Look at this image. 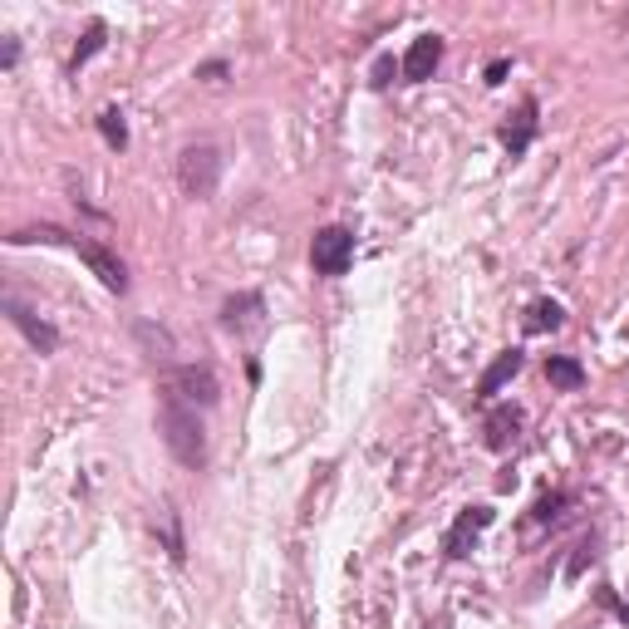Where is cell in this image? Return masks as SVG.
Returning <instances> with one entry per match:
<instances>
[{
    "label": "cell",
    "instance_id": "cell-9",
    "mask_svg": "<svg viewBox=\"0 0 629 629\" xmlns=\"http://www.w3.org/2000/svg\"><path fill=\"white\" fill-rule=\"evenodd\" d=\"M6 311H10V319H16V325H20V329H26V339H30V345H35L40 354H50L54 345H60V335H54V329H50V325H44V319H35V315H30V311H26V305H16V301H10V305H6Z\"/></svg>",
    "mask_w": 629,
    "mask_h": 629
},
{
    "label": "cell",
    "instance_id": "cell-11",
    "mask_svg": "<svg viewBox=\"0 0 629 629\" xmlns=\"http://www.w3.org/2000/svg\"><path fill=\"white\" fill-rule=\"evenodd\" d=\"M517 369H521V349H507V354H497V364H491V369L483 374V384H477V394H483V398H491V394H497V388L507 384V379H511V374H517Z\"/></svg>",
    "mask_w": 629,
    "mask_h": 629
},
{
    "label": "cell",
    "instance_id": "cell-17",
    "mask_svg": "<svg viewBox=\"0 0 629 629\" xmlns=\"http://www.w3.org/2000/svg\"><path fill=\"white\" fill-rule=\"evenodd\" d=\"M620 615H625V620H629V600H625V610H620Z\"/></svg>",
    "mask_w": 629,
    "mask_h": 629
},
{
    "label": "cell",
    "instance_id": "cell-13",
    "mask_svg": "<svg viewBox=\"0 0 629 629\" xmlns=\"http://www.w3.org/2000/svg\"><path fill=\"white\" fill-rule=\"evenodd\" d=\"M560 319H566V311H560L556 301H536L531 311H526V329H531V335H541V329H556Z\"/></svg>",
    "mask_w": 629,
    "mask_h": 629
},
{
    "label": "cell",
    "instance_id": "cell-16",
    "mask_svg": "<svg viewBox=\"0 0 629 629\" xmlns=\"http://www.w3.org/2000/svg\"><path fill=\"white\" fill-rule=\"evenodd\" d=\"M388 74H394V60H379V64H374V84H388Z\"/></svg>",
    "mask_w": 629,
    "mask_h": 629
},
{
    "label": "cell",
    "instance_id": "cell-8",
    "mask_svg": "<svg viewBox=\"0 0 629 629\" xmlns=\"http://www.w3.org/2000/svg\"><path fill=\"white\" fill-rule=\"evenodd\" d=\"M517 428H521V408H517V404L491 408V418H487V448L501 453L511 438H517Z\"/></svg>",
    "mask_w": 629,
    "mask_h": 629
},
{
    "label": "cell",
    "instance_id": "cell-2",
    "mask_svg": "<svg viewBox=\"0 0 629 629\" xmlns=\"http://www.w3.org/2000/svg\"><path fill=\"white\" fill-rule=\"evenodd\" d=\"M216 173H222V158H216V148H187L182 153V163H177V182H182V192L187 197H197V202H207L212 192H216Z\"/></svg>",
    "mask_w": 629,
    "mask_h": 629
},
{
    "label": "cell",
    "instance_id": "cell-7",
    "mask_svg": "<svg viewBox=\"0 0 629 629\" xmlns=\"http://www.w3.org/2000/svg\"><path fill=\"white\" fill-rule=\"evenodd\" d=\"M487 521H491L487 507H467L463 517H457V526L448 531V541H443V546H448V556H467V541H477V531H483Z\"/></svg>",
    "mask_w": 629,
    "mask_h": 629
},
{
    "label": "cell",
    "instance_id": "cell-3",
    "mask_svg": "<svg viewBox=\"0 0 629 629\" xmlns=\"http://www.w3.org/2000/svg\"><path fill=\"white\" fill-rule=\"evenodd\" d=\"M311 261H315L319 276H345L349 261H354V236L345 232V226H325V232H315Z\"/></svg>",
    "mask_w": 629,
    "mask_h": 629
},
{
    "label": "cell",
    "instance_id": "cell-15",
    "mask_svg": "<svg viewBox=\"0 0 629 629\" xmlns=\"http://www.w3.org/2000/svg\"><path fill=\"white\" fill-rule=\"evenodd\" d=\"M99 133H104V143L109 148H123V143H129V129H123V113H99Z\"/></svg>",
    "mask_w": 629,
    "mask_h": 629
},
{
    "label": "cell",
    "instance_id": "cell-5",
    "mask_svg": "<svg viewBox=\"0 0 629 629\" xmlns=\"http://www.w3.org/2000/svg\"><path fill=\"white\" fill-rule=\"evenodd\" d=\"M168 394H177L192 408H212L216 404V379L212 369H173L168 374Z\"/></svg>",
    "mask_w": 629,
    "mask_h": 629
},
{
    "label": "cell",
    "instance_id": "cell-12",
    "mask_svg": "<svg viewBox=\"0 0 629 629\" xmlns=\"http://www.w3.org/2000/svg\"><path fill=\"white\" fill-rule=\"evenodd\" d=\"M546 379L556 388H566V394H576V388L586 384V369H580L576 359H566V354H551V359H546Z\"/></svg>",
    "mask_w": 629,
    "mask_h": 629
},
{
    "label": "cell",
    "instance_id": "cell-6",
    "mask_svg": "<svg viewBox=\"0 0 629 629\" xmlns=\"http://www.w3.org/2000/svg\"><path fill=\"white\" fill-rule=\"evenodd\" d=\"M438 64H443V40L438 35H418L404 54V79L408 84H423V79H433Z\"/></svg>",
    "mask_w": 629,
    "mask_h": 629
},
{
    "label": "cell",
    "instance_id": "cell-14",
    "mask_svg": "<svg viewBox=\"0 0 629 629\" xmlns=\"http://www.w3.org/2000/svg\"><path fill=\"white\" fill-rule=\"evenodd\" d=\"M99 50H104V20H94V26H89V35H84V44H79V50H74L70 70H79V64H89Z\"/></svg>",
    "mask_w": 629,
    "mask_h": 629
},
{
    "label": "cell",
    "instance_id": "cell-4",
    "mask_svg": "<svg viewBox=\"0 0 629 629\" xmlns=\"http://www.w3.org/2000/svg\"><path fill=\"white\" fill-rule=\"evenodd\" d=\"M74 251H79V256H84V266L94 271L99 281H104V291H113V295H123V291H129V271H123V261H119V256H109L104 246L84 242V236H74Z\"/></svg>",
    "mask_w": 629,
    "mask_h": 629
},
{
    "label": "cell",
    "instance_id": "cell-1",
    "mask_svg": "<svg viewBox=\"0 0 629 629\" xmlns=\"http://www.w3.org/2000/svg\"><path fill=\"white\" fill-rule=\"evenodd\" d=\"M158 433H163L168 453H173L182 467H202V463H207V438H202L197 408L182 404L177 394H163V414H158Z\"/></svg>",
    "mask_w": 629,
    "mask_h": 629
},
{
    "label": "cell",
    "instance_id": "cell-10",
    "mask_svg": "<svg viewBox=\"0 0 629 629\" xmlns=\"http://www.w3.org/2000/svg\"><path fill=\"white\" fill-rule=\"evenodd\" d=\"M531 133H536V104L531 99H526V104L517 109V119L507 123V129H501V143L511 148V158L517 153H526V143H531Z\"/></svg>",
    "mask_w": 629,
    "mask_h": 629
}]
</instances>
